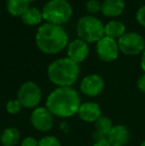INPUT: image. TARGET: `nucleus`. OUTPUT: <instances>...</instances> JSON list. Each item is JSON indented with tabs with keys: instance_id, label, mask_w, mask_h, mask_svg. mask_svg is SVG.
Returning a JSON list of instances; mask_svg holds the SVG:
<instances>
[{
	"instance_id": "f257e3e1",
	"label": "nucleus",
	"mask_w": 145,
	"mask_h": 146,
	"mask_svg": "<svg viewBox=\"0 0 145 146\" xmlns=\"http://www.w3.org/2000/svg\"><path fill=\"white\" fill-rule=\"evenodd\" d=\"M81 98L72 87H58L49 94L46 108L54 116L67 118L77 114L81 106Z\"/></svg>"
},
{
	"instance_id": "f03ea898",
	"label": "nucleus",
	"mask_w": 145,
	"mask_h": 146,
	"mask_svg": "<svg viewBox=\"0 0 145 146\" xmlns=\"http://www.w3.org/2000/svg\"><path fill=\"white\" fill-rule=\"evenodd\" d=\"M69 37L62 25L42 24L36 33L37 47L46 54H57L68 46Z\"/></svg>"
},
{
	"instance_id": "7ed1b4c3",
	"label": "nucleus",
	"mask_w": 145,
	"mask_h": 146,
	"mask_svg": "<svg viewBox=\"0 0 145 146\" xmlns=\"http://www.w3.org/2000/svg\"><path fill=\"white\" fill-rule=\"evenodd\" d=\"M47 75L50 82L58 87H72L79 75V64L70 58H60L49 65Z\"/></svg>"
},
{
	"instance_id": "20e7f679",
	"label": "nucleus",
	"mask_w": 145,
	"mask_h": 146,
	"mask_svg": "<svg viewBox=\"0 0 145 146\" xmlns=\"http://www.w3.org/2000/svg\"><path fill=\"white\" fill-rule=\"evenodd\" d=\"M42 14L48 23L62 25L70 20L73 7L68 0H49L43 7Z\"/></svg>"
},
{
	"instance_id": "39448f33",
	"label": "nucleus",
	"mask_w": 145,
	"mask_h": 146,
	"mask_svg": "<svg viewBox=\"0 0 145 146\" xmlns=\"http://www.w3.org/2000/svg\"><path fill=\"white\" fill-rule=\"evenodd\" d=\"M77 34L87 43H97L105 37V25L93 15L83 16L77 23Z\"/></svg>"
},
{
	"instance_id": "423d86ee",
	"label": "nucleus",
	"mask_w": 145,
	"mask_h": 146,
	"mask_svg": "<svg viewBox=\"0 0 145 146\" xmlns=\"http://www.w3.org/2000/svg\"><path fill=\"white\" fill-rule=\"evenodd\" d=\"M17 100L21 104L22 108L35 110L42 100V90L40 86L33 81L25 82L18 90Z\"/></svg>"
},
{
	"instance_id": "0eeeda50",
	"label": "nucleus",
	"mask_w": 145,
	"mask_h": 146,
	"mask_svg": "<svg viewBox=\"0 0 145 146\" xmlns=\"http://www.w3.org/2000/svg\"><path fill=\"white\" fill-rule=\"evenodd\" d=\"M119 51L127 56H135L142 53L145 49L143 37L135 32H127L117 41Z\"/></svg>"
},
{
	"instance_id": "6e6552de",
	"label": "nucleus",
	"mask_w": 145,
	"mask_h": 146,
	"mask_svg": "<svg viewBox=\"0 0 145 146\" xmlns=\"http://www.w3.org/2000/svg\"><path fill=\"white\" fill-rule=\"evenodd\" d=\"M31 123L38 131L48 132L54 126V115L46 106H38L31 113Z\"/></svg>"
},
{
	"instance_id": "1a4fd4ad",
	"label": "nucleus",
	"mask_w": 145,
	"mask_h": 146,
	"mask_svg": "<svg viewBox=\"0 0 145 146\" xmlns=\"http://www.w3.org/2000/svg\"><path fill=\"white\" fill-rule=\"evenodd\" d=\"M95 51L99 58L103 62H112L117 59L119 47L116 40L105 36L97 42Z\"/></svg>"
},
{
	"instance_id": "9d476101",
	"label": "nucleus",
	"mask_w": 145,
	"mask_h": 146,
	"mask_svg": "<svg viewBox=\"0 0 145 146\" xmlns=\"http://www.w3.org/2000/svg\"><path fill=\"white\" fill-rule=\"evenodd\" d=\"M79 88L85 96H91V98L97 96L105 88V81L101 76L97 74H91L85 76L81 80Z\"/></svg>"
},
{
	"instance_id": "9b49d317",
	"label": "nucleus",
	"mask_w": 145,
	"mask_h": 146,
	"mask_svg": "<svg viewBox=\"0 0 145 146\" xmlns=\"http://www.w3.org/2000/svg\"><path fill=\"white\" fill-rule=\"evenodd\" d=\"M68 58L73 60L77 64L83 62L87 58L89 53V45L85 41L77 38L73 40L68 45Z\"/></svg>"
},
{
	"instance_id": "f8f14e48",
	"label": "nucleus",
	"mask_w": 145,
	"mask_h": 146,
	"mask_svg": "<svg viewBox=\"0 0 145 146\" xmlns=\"http://www.w3.org/2000/svg\"><path fill=\"white\" fill-rule=\"evenodd\" d=\"M77 115L85 122H95L101 116V108L99 104L95 102H87L81 104Z\"/></svg>"
},
{
	"instance_id": "ddd939ff",
	"label": "nucleus",
	"mask_w": 145,
	"mask_h": 146,
	"mask_svg": "<svg viewBox=\"0 0 145 146\" xmlns=\"http://www.w3.org/2000/svg\"><path fill=\"white\" fill-rule=\"evenodd\" d=\"M129 139V130L124 125H114L107 136V140L111 146H125Z\"/></svg>"
},
{
	"instance_id": "4468645a",
	"label": "nucleus",
	"mask_w": 145,
	"mask_h": 146,
	"mask_svg": "<svg viewBox=\"0 0 145 146\" xmlns=\"http://www.w3.org/2000/svg\"><path fill=\"white\" fill-rule=\"evenodd\" d=\"M95 130L93 133V139L95 141L101 140V139H107L110 130L112 129V121L107 116L101 115L95 121Z\"/></svg>"
},
{
	"instance_id": "2eb2a0df",
	"label": "nucleus",
	"mask_w": 145,
	"mask_h": 146,
	"mask_svg": "<svg viewBox=\"0 0 145 146\" xmlns=\"http://www.w3.org/2000/svg\"><path fill=\"white\" fill-rule=\"evenodd\" d=\"M125 7L123 0H105L101 3V12L107 17H117Z\"/></svg>"
},
{
	"instance_id": "dca6fc26",
	"label": "nucleus",
	"mask_w": 145,
	"mask_h": 146,
	"mask_svg": "<svg viewBox=\"0 0 145 146\" xmlns=\"http://www.w3.org/2000/svg\"><path fill=\"white\" fill-rule=\"evenodd\" d=\"M125 33V25L117 20H112V21H109L107 25H105V36L114 39V40L119 39Z\"/></svg>"
},
{
	"instance_id": "f3484780",
	"label": "nucleus",
	"mask_w": 145,
	"mask_h": 146,
	"mask_svg": "<svg viewBox=\"0 0 145 146\" xmlns=\"http://www.w3.org/2000/svg\"><path fill=\"white\" fill-rule=\"evenodd\" d=\"M20 132L15 127H7L0 136V141L3 146H16L20 141Z\"/></svg>"
},
{
	"instance_id": "a211bd4d",
	"label": "nucleus",
	"mask_w": 145,
	"mask_h": 146,
	"mask_svg": "<svg viewBox=\"0 0 145 146\" xmlns=\"http://www.w3.org/2000/svg\"><path fill=\"white\" fill-rule=\"evenodd\" d=\"M21 19L26 25H38L43 20L42 11L36 7H28V9L21 15Z\"/></svg>"
},
{
	"instance_id": "6ab92c4d",
	"label": "nucleus",
	"mask_w": 145,
	"mask_h": 146,
	"mask_svg": "<svg viewBox=\"0 0 145 146\" xmlns=\"http://www.w3.org/2000/svg\"><path fill=\"white\" fill-rule=\"evenodd\" d=\"M29 0H7V10L11 15L20 16L29 7Z\"/></svg>"
},
{
	"instance_id": "aec40b11",
	"label": "nucleus",
	"mask_w": 145,
	"mask_h": 146,
	"mask_svg": "<svg viewBox=\"0 0 145 146\" xmlns=\"http://www.w3.org/2000/svg\"><path fill=\"white\" fill-rule=\"evenodd\" d=\"M21 108H22V106L17 98H16V100H10L9 102L6 104V110H7V112L10 114L19 113Z\"/></svg>"
},
{
	"instance_id": "412c9836",
	"label": "nucleus",
	"mask_w": 145,
	"mask_h": 146,
	"mask_svg": "<svg viewBox=\"0 0 145 146\" xmlns=\"http://www.w3.org/2000/svg\"><path fill=\"white\" fill-rule=\"evenodd\" d=\"M38 146H62L61 142L56 136L53 135H49V136H45L39 140Z\"/></svg>"
},
{
	"instance_id": "4be33fe9",
	"label": "nucleus",
	"mask_w": 145,
	"mask_h": 146,
	"mask_svg": "<svg viewBox=\"0 0 145 146\" xmlns=\"http://www.w3.org/2000/svg\"><path fill=\"white\" fill-rule=\"evenodd\" d=\"M85 9L91 14H95L101 11V3L99 0H89L85 3Z\"/></svg>"
},
{
	"instance_id": "5701e85b",
	"label": "nucleus",
	"mask_w": 145,
	"mask_h": 146,
	"mask_svg": "<svg viewBox=\"0 0 145 146\" xmlns=\"http://www.w3.org/2000/svg\"><path fill=\"white\" fill-rule=\"evenodd\" d=\"M136 20L141 26L145 27V5L141 6L136 12Z\"/></svg>"
},
{
	"instance_id": "b1692460",
	"label": "nucleus",
	"mask_w": 145,
	"mask_h": 146,
	"mask_svg": "<svg viewBox=\"0 0 145 146\" xmlns=\"http://www.w3.org/2000/svg\"><path fill=\"white\" fill-rule=\"evenodd\" d=\"M39 141L32 136H27L21 141V146H38Z\"/></svg>"
},
{
	"instance_id": "393cba45",
	"label": "nucleus",
	"mask_w": 145,
	"mask_h": 146,
	"mask_svg": "<svg viewBox=\"0 0 145 146\" xmlns=\"http://www.w3.org/2000/svg\"><path fill=\"white\" fill-rule=\"evenodd\" d=\"M137 87L142 92H145V73L142 76H140L137 81Z\"/></svg>"
},
{
	"instance_id": "a878e982",
	"label": "nucleus",
	"mask_w": 145,
	"mask_h": 146,
	"mask_svg": "<svg viewBox=\"0 0 145 146\" xmlns=\"http://www.w3.org/2000/svg\"><path fill=\"white\" fill-rule=\"evenodd\" d=\"M93 146H111L107 139H101V140L95 141Z\"/></svg>"
},
{
	"instance_id": "bb28decb",
	"label": "nucleus",
	"mask_w": 145,
	"mask_h": 146,
	"mask_svg": "<svg viewBox=\"0 0 145 146\" xmlns=\"http://www.w3.org/2000/svg\"><path fill=\"white\" fill-rule=\"evenodd\" d=\"M141 68H142V70L144 71V73H145V49H144V51L142 52V56H141Z\"/></svg>"
},
{
	"instance_id": "cd10ccee",
	"label": "nucleus",
	"mask_w": 145,
	"mask_h": 146,
	"mask_svg": "<svg viewBox=\"0 0 145 146\" xmlns=\"http://www.w3.org/2000/svg\"><path fill=\"white\" fill-rule=\"evenodd\" d=\"M140 146H145V140L141 143V144H140Z\"/></svg>"
},
{
	"instance_id": "c85d7f7f",
	"label": "nucleus",
	"mask_w": 145,
	"mask_h": 146,
	"mask_svg": "<svg viewBox=\"0 0 145 146\" xmlns=\"http://www.w3.org/2000/svg\"><path fill=\"white\" fill-rule=\"evenodd\" d=\"M30 2H33V1H36V0H29Z\"/></svg>"
}]
</instances>
